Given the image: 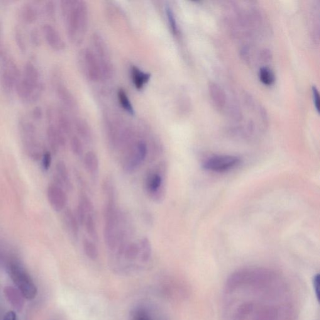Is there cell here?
Returning a JSON list of instances; mask_svg holds the SVG:
<instances>
[{
	"mask_svg": "<svg viewBox=\"0 0 320 320\" xmlns=\"http://www.w3.org/2000/svg\"><path fill=\"white\" fill-rule=\"evenodd\" d=\"M60 8L68 39L72 43L80 45L84 40L89 25L87 3L84 1L63 0Z\"/></svg>",
	"mask_w": 320,
	"mask_h": 320,
	"instance_id": "1",
	"label": "cell"
},
{
	"mask_svg": "<svg viewBox=\"0 0 320 320\" xmlns=\"http://www.w3.org/2000/svg\"><path fill=\"white\" fill-rule=\"evenodd\" d=\"M44 89L40 71L33 62L24 64L15 91L24 104H33L40 99Z\"/></svg>",
	"mask_w": 320,
	"mask_h": 320,
	"instance_id": "2",
	"label": "cell"
},
{
	"mask_svg": "<svg viewBox=\"0 0 320 320\" xmlns=\"http://www.w3.org/2000/svg\"><path fill=\"white\" fill-rule=\"evenodd\" d=\"M0 62L1 63L0 84L6 94H11L15 90L17 83L20 78L21 72L13 58L6 51L0 56Z\"/></svg>",
	"mask_w": 320,
	"mask_h": 320,
	"instance_id": "3",
	"label": "cell"
},
{
	"mask_svg": "<svg viewBox=\"0 0 320 320\" xmlns=\"http://www.w3.org/2000/svg\"><path fill=\"white\" fill-rule=\"evenodd\" d=\"M9 275L14 284L24 298L28 300L35 299L37 288L29 273L19 264L11 262L8 267Z\"/></svg>",
	"mask_w": 320,
	"mask_h": 320,
	"instance_id": "4",
	"label": "cell"
},
{
	"mask_svg": "<svg viewBox=\"0 0 320 320\" xmlns=\"http://www.w3.org/2000/svg\"><path fill=\"white\" fill-rule=\"evenodd\" d=\"M92 42L94 45V52L99 61L101 69L102 78L109 79L113 76L114 69L108 46L104 38L98 33L93 35Z\"/></svg>",
	"mask_w": 320,
	"mask_h": 320,
	"instance_id": "5",
	"label": "cell"
},
{
	"mask_svg": "<svg viewBox=\"0 0 320 320\" xmlns=\"http://www.w3.org/2000/svg\"><path fill=\"white\" fill-rule=\"evenodd\" d=\"M18 125L24 148L32 157H37L40 153V144L35 125L27 117L23 116L19 118Z\"/></svg>",
	"mask_w": 320,
	"mask_h": 320,
	"instance_id": "6",
	"label": "cell"
},
{
	"mask_svg": "<svg viewBox=\"0 0 320 320\" xmlns=\"http://www.w3.org/2000/svg\"><path fill=\"white\" fill-rule=\"evenodd\" d=\"M126 151L123 161V170L127 173H133L147 156V145L145 141L139 140L134 143Z\"/></svg>",
	"mask_w": 320,
	"mask_h": 320,
	"instance_id": "7",
	"label": "cell"
},
{
	"mask_svg": "<svg viewBox=\"0 0 320 320\" xmlns=\"http://www.w3.org/2000/svg\"><path fill=\"white\" fill-rule=\"evenodd\" d=\"M80 65L85 76L92 82H98L102 78L99 61L94 51L85 49L80 53Z\"/></svg>",
	"mask_w": 320,
	"mask_h": 320,
	"instance_id": "8",
	"label": "cell"
},
{
	"mask_svg": "<svg viewBox=\"0 0 320 320\" xmlns=\"http://www.w3.org/2000/svg\"><path fill=\"white\" fill-rule=\"evenodd\" d=\"M240 162L236 156L231 155H214L207 158L203 167L214 172H224L236 167Z\"/></svg>",
	"mask_w": 320,
	"mask_h": 320,
	"instance_id": "9",
	"label": "cell"
},
{
	"mask_svg": "<svg viewBox=\"0 0 320 320\" xmlns=\"http://www.w3.org/2000/svg\"><path fill=\"white\" fill-rule=\"evenodd\" d=\"M60 75L57 72L53 73L52 82L56 94L66 108L74 109L77 107V102L69 89L65 86L64 83L62 82Z\"/></svg>",
	"mask_w": 320,
	"mask_h": 320,
	"instance_id": "10",
	"label": "cell"
},
{
	"mask_svg": "<svg viewBox=\"0 0 320 320\" xmlns=\"http://www.w3.org/2000/svg\"><path fill=\"white\" fill-rule=\"evenodd\" d=\"M47 197L52 209L56 212H61L67 204V196L62 187L56 184L49 186Z\"/></svg>",
	"mask_w": 320,
	"mask_h": 320,
	"instance_id": "11",
	"label": "cell"
},
{
	"mask_svg": "<svg viewBox=\"0 0 320 320\" xmlns=\"http://www.w3.org/2000/svg\"><path fill=\"white\" fill-rule=\"evenodd\" d=\"M42 32L46 43L52 50L61 51L65 50V43L59 31L50 23L44 24Z\"/></svg>",
	"mask_w": 320,
	"mask_h": 320,
	"instance_id": "12",
	"label": "cell"
},
{
	"mask_svg": "<svg viewBox=\"0 0 320 320\" xmlns=\"http://www.w3.org/2000/svg\"><path fill=\"white\" fill-rule=\"evenodd\" d=\"M46 133L49 145L53 152L57 153L60 148L65 146V134L57 128L53 122H49Z\"/></svg>",
	"mask_w": 320,
	"mask_h": 320,
	"instance_id": "13",
	"label": "cell"
},
{
	"mask_svg": "<svg viewBox=\"0 0 320 320\" xmlns=\"http://www.w3.org/2000/svg\"><path fill=\"white\" fill-rule=\"evenodd\" d=\"M164 178L165 177L156 172L155 168L148 171L145 178V189L149 197L165 186L163 182Z\"/></svg>",
	"mask_w": 320,
	"mask_h": 320,
	"instance_id": "14",
	"label": "cell"
},
{
	"mask_svg": "<svg viewBox=\"0 0 320 320\" xmlns=\"http://www.w3.org/2000/svg\"><path fill=\"white\" fill-rule=\"evenodd\" d=\"M53 121L55 125L65 135H68L72 132V124L69 116L62 108L55 109V118Z\"/></svg>",
	"mask_w": 320,
	"mask_h": 320,
	"instance_id": "15",
	"label": "cell"
},
{
	"mask_svg": "<svg viewBox=\"0 0 320 320\" xmlns=\"http://www.w3.org/2000/svg\"><path fill=\"white\" fill-rule=\"evenodd\" d=\"M19 16L21 21L24 23H33L38 19V8L33 3H24L19 9Z\"/></svg>",
	"mask_w": 320,
	"mask_h": 320,
	"instance_id": "16",
	"label": "cell"
},
{
	"mask_svg": "<svg viewBox=\"0 0 320 320\" xmlns=\"http://www.w3.org/2000/svg\"><path fill=\"white\" fill-rule=\"evenodd\" d=\"M56 182L58 183V186L62 187H64L68 190L72 189V183H71L69 173L67 166L63 162H58L56 165Z\"/></svg>",
	"mask_w": 320,
	"mask_h": 320,
	"instance_id": "17",
	"label": "cell"
},
{
	"mask_svg": "<svg viewBox=\"0 0 320 320\" xmlns=\"http://www.w3.org/2000/svg\"><path fill=\"white\" fill-rule=\"evenodd\" d=\"M131 75L132 81L136 89L141 90L150 80V73H145L139 69L135 66H133L131 68Z\"/></svg>",
	"mask_w": 320,
	"mask_h": 320,
	"instance_id": "18",
	"label": "cell"
},
{
	"mask_svg": "<svg viewBox=\"0 0 320 320\" xmlns=\"http://www.w3.org/2000/svg\"><path fill=\"white\" fill-rule=\"evenodd\" d=\"M117 226L113 224H105L104 228V239L107 247L114 250L118 243V231Z\"/></svg>",
	"mask_w": 320,
	"mask_h": 320,
	"instance_id": "19",
	"label": "cell"
},
{
	"mask_svg": "<svg viewBox=\"0 0 320 320\" xmlns=\"http://www.w3.org/2000/svg\"><path fill=\"white\" fill-rule=\"evenodd\" d=\"M75 128L78 135L86 142L92 140V131L86 120L82 118H77L75 121Z\"/></svg>",
	"mask_w": 320,
	"mask_h": 320,
	"instance_id": "20",
	"label": "cell"
},
{
	"mask_svg": "<svg viewBox=\"0 0 320 320\" xmlns=\"http://www.w3.org/2000/svg\"><path fill=\"white\" fill-rule=\"evenodd\" d=\"M84 162L88 172L95 177L99 170V160L96 153L94 151L87 152L85 155Z\"/></svg>",
	"mask_w": 320,
	"mask_h": 320,
	"instance_id": "21",
	"label": "cell"
},
{
	"mask_svg": "<svg viewBox=\"0 0 320 320\" xmlns=\"http://www.w3.org/2000/svg\"><path fill=\"white\" fill-rule=\"evenodd\" d=\"M64 220L66 227L68 229L71 234L75 238H77L78 235V232H79L80 225L77 219H76L75 214H73L70 209L66 210L64 214Z\"/></svg>",
	"mask_w": 320,
	"mask_h": 320,
	"instance_id": "22",
	"label": "cell"
},
{
	"mask_svg": "<svg viewBox=\"0 0 320 320\" xmlns=\"http://www.w3.org/2000/svg\"><path fill=\"white\" fill-rule=\"evenodd\" d=\"M210 93L214 104L218 108H223L225 99H224V93L220 88L215 84L210 85Z\"/></svg>",
	"mask_w": 320,
	"mask_h": 320,
	"instance_id": "23",
	"label": "cell"
},
{
	"mask_svg": "<svg viewBox=\"0 0 320 320\" xmlns=\"http://www.w3.org/2000/svg\"><path fill=\"white\" fill-rule=\"evenodd\" d=\"M118 97L119 104H120L122 108L131 115L135 114V109L133 108L130 100H129L128 95L123 89H119L118 92Z\"/></svg>",
	"mask_w": 320,
	"mask_h": 320,
	"instance_id": "24",
	"label": "cell"
},
{
	"mask_svg": "<svg viewBox=\"0 0 320 320\" xmlns=\"http://www.w3.org/2000/svg\"><path fill=\"white\" fill-rule=\"evenodd\" d=\"M103 191L106 195L107 200L116 201V189L113 181L109 178H107L103 183Z\"/></svg>",
	"mask_w": 320,
	"mask_h": 320,
	"instance_id": "25",
	"label": "cell"
},
{
	"mask_svg": "<svg viewBox=\"0 0 320 320\" xmlns=\"http://www.w3.org/2000/svg\"><path fill=\"white\" fill-rule=\"evenodd\" d=\"M259 77L262 84L270 86L275 82V75L270 68L266 67L261 68L259 72Z\"/></svg>",
	"mask_w": 320,
	"mask_h": 320,
	"instance_id": "26",
	"label": "cell"
},
{
	"mask_svg": "<svg viewBox=\"0 0 320 320\" xmlns=\"http://www.w3.org/2000/svg\"><path fill=\"white\" fill-rule=\"evenodd\" d=\"M85 226L86 227V230L90 238L95 241L99 240V234H98L96 223H95L94 216L90 215L87 216Z\"/></svg>",
	"mask_w": 320,
	"mask_h": 320,
	"instance_id": "27",
	"label": "cell"
},
{
	"mask_svg": "<svg viewBox=\"0 0 320 320\" xmlns=\"http://www.w3.org/2000/svg\"><path fill=\"white\" fill-rule=\"evenodd\" d=\"M80 207L84 209V211L86 212L88 216H92V214L94 213V206L92 202V200L89 199V197L87 195L82 194L80 196L79 204Z\"/></svg>",
	"mask_w": 320,
	"mask_h": 320,
	"instance_id": "28",
	"label": "cell"
},
{
	"mask_svg": "<svg viewBox=\"0 0 320 320\" xmlns=\"http://www.w3.org/2000/svg\"><path fill=\"white\" fill-rule=\"evenodd\" d=\"M140 250L141 251V258L143 261H147L151 253V244L147 237H143L140 243Z\"/></svg>",
	"mask_w": 320,
	"mask_h": 320,
	"instance_id": "29",
	"label": "cell"
},
{
	"mask_svg": "<svg viewBox=\"0 0 320 320\" xmlns=\"http://www.w3.org/2000/svg\"><path fill=\"white\" fill-rule=\"evenodd\" d=\"M165 13L170 30L172 31L173 35L177 36L178 33V28L174 11H173V9L171 8L170 6H167L165 8Z\"/></svg>",
	"mask_w": 320,
	"mask_h": 320,
	"instance_id": "30",
	"label": "cell"
},
{
	"mask_svg": "<svg viewBox=\"0 0 320 320\" xmlns=\"http://www.w3.org/2000/svg\"><path fill=\"white\" fill-rule=\"evenodd\" d=\"M84 249L85 254L88 257L92 260H95L99 256V251L96 245L89 239H85L84 241Z\"/></svg>",
	"mask_w": 320,
	"mask_h": 320,
	"instance_id": "31",
	"label": "cell"
},
{
	"mask_svg": "<svg viewBox=\"0 0 320 320\" xmlns=\"http://www.w3.org/2000/svg\"><path fill=\"white\" fill-rule=\"evenodd\" d=\"M70 148L75 155L81 157L84 154V146L81 140L77 136H73L70 140Z\"/></svg>",
	"mask_w": 320,
	"mask_h": 320,
	"instance_id": "32",
	"label": "cell"
},
{
	"mask_svg": "<svg viewBox=\"0 0 320 320\" xmlns=\"http://www.w3.org/2000/svg\"><path fill=\"white\" fill-rule=\"evenodd\" d=\"M140 251V246L135 243H131L126 245L124 251V256L128 260H134L137 257Z\"/></svg>",
	"mask_w": 320,
	"mask_h": 320,
	"instance_id": "33",
	"label": "cell"
},
{
	"mask_svg": "<svg viewBox=\"0 0 320 320\" xmlns=\"http://www.w3.org/2000/svg\"><path fill=\"white\" fill-rule=\"evenodd\" d=\"M14 37H15L16 43L19 50L21 52H25L26 50L25 39L24 38V35L22 32L21 29L19 28L18 26H16L15 30H14Z\"/></svg>",
	"mask_w": 320,
	"mask_h": 320,
	"instance_id": "34",
	"label": "cell"
},
{
	"mask_svg": "<svg viewBox=\"0 0 320 320\" xmlns=\"http://www.w3.org/2000/svg\"><path fill=\"white\" fill-rule=\"evenodd\" d=\"M44 13L48 18L54 20L56 16V6L52 1H46L43 6Z\"/></svg>",
	"mask_w": 320,
	"mask_h": 320,
	"instance_id": "35",
	"label": "cell"
},
{
	"mask_svg": "<svg viewBox=\"0 0 320 320\" xmlns=\"http://www.w3.org/2000/svg\"><path fill=\"white\" fill-rule=\"evenodd\" d=\"M75 216L79 225H85L88 215L86 212L79 205H78L77 209H76Z\"/></svg>",
	"mask_w": 320,
	"mask_h": 320,
	"instance_id": "36",
	"label": "cell"
},
{
	"mask_svg": "<svg viewBox=\"0 0 320 320\" xmlns=\"http://www.w3.org/2000/svg\"><path fill=\"white\" fill-rule=\"evenodd\" d=\"M30 40L34 46H39L41 43L40 34L37 28H34L31 31Z\"/></svg>",
	"mask_w": 320,
	"mask_h": 320,
	"instance_id": "37",
	"label": "cell"
},
{
	"mask_svg": "<svg viewBox=\"0 0 320 320\" xmlns=\"http://www.w3.org/2000/svg\"><path fill=\"white\" fill-rule=\"evenodd\" d=\"M51 155L50 152H45L43 155L42 165L44 169L47 170L50 168L51 163Z\"/></svg>",
	"mask_w": 320,
	"mask_h": 320,
	"instance_id": "38",
	"label": "cell"
},
{
	"mask_svg": "<svg viewBox=\"0 0 320 320\" xmlns=\"http://www.w3.org/2000/svg\"><path fill=\"white\" fill-rule=\"evenodd\" d=\"M313 93V99H314V105L315 108H316L318 112H319L320 109V96L319 92L316 87H314L312 88Z\"/></svg>",
	"mask_w": 320,
	"mask_h": 320,
	"instance_id": "39",
	"label": "cell"
},
{
	"mask_svg": "<svg viewBox=\"0 0 320 320\" xmlns=\"http://www.w3.org/2000/svg\"><path fill=\"white\" fill-rule=\"evenodd\" d=\"M132 320H152L145 312L138 311L135 313L133 315Z\"/></svg>",
	"mask_w": 320,
	"mask_h": 320,
	"instance_id": "40",
	"label": "cell"
},
{
	"mask_svg": "<svg viewBox=\"0 0 320 320\" xmlns=\"http://www.w3.org/2000/svg\"><path fill=\"white\" fill-rule=\"evenodd\" d=\"M31 116L32 118L36 120H40L43 117V111L40 107H36L34 108L32 112H31Z\"/></svg>",
	"mask_w": 320,
	"mask_h": 320,
	"instance_id": "41",
	"label": "cell"
},
{
	"mask_svg": "<svg viewBox=\"0 0 320 320\" xmlns=\"http://www.w3.org/2000/svg\"><path fill=\"white\" fill-rule=\"evenodd\" d=\"M320 276L319 274L315 275L314 278V287L315 291V294H316L317 299H319V288H320Z\"/></svg>",
	"mask_w": 320,
	"mask_h": 320,
	"instance_id": "42",
	"label": "cell"
},
{
	"mask_svg": "<svg viewBox=\"0 0 320 320\" xmlns=\"http://www.w3.org/2000/svg\"><path fill=\"white\" fill-rule=\"evenodd\" d=\"M3 320H17L16 315L13 312L7 313Z\"/></svg>",
	"mask_w": 320,
	"mask_h": 320,
	"instance_id": "43",
	"label": "cell"
},
{
	"mask_svg": "<svg viewBox=\"0 0 320 320\" xmlns=\"http://www.w3.org/2000/svg\"><path fill=\"white\" fill-rule=\"evenodd\" d=\"M3 40V25H2L1 21L0 20V43H2Z\"/></svg>",
	"mask_w": 320,
	"mask_h": 320,
	"instance_id": "44",
	"label": "cell"
}]
</instances>
